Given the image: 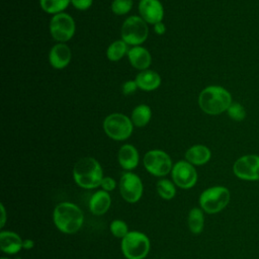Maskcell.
<instances>
[{
  "label": "cell",
  "instance_id": "obj_1",
  "mask_svg": "<svg viewBox=\"0 0 259 259\" xmlns=\"http://www.w3.org/2000/svg\"><path fill=\"white\" fill-rule=\"evenodd\" d=\"M53 223L61 233L73 235L81 230L84 224V213L77 204L62 201L54 207Z\"/></svg>",
  "mask_w": 259,
  "mask_h": 259
},
{
  "label": "cell",
  "instance_id": "obj_2",
  "mask_svg": "<svg viewBox=\"0 0 259 259\" xmlns=\"http://www.w3.org/2000/svg\"><path fill=\"white\" fill-rule=\"evenodd\" d=\"M103 177V169L95 158L83 157L73 167V179L80 188L90 190L100 187Z\"/></svg>",
  "mask_w": 259,
  "mask_h": 259
},
{
  "label": "cell",
  "instance_id": "obj_3",
  "mask_svg": "<svg viewBox=\"0 0 259 259\" xmlns=\"http://www.w3.org/2000/svg\"><path fill=\"white\" fill-rule=\"evenodd\" d=\"M232 102L231 93L224 87L218 85L205 87L198 96L200 109L210 115H217L227 111Z\"/></svg>",
  "mask_w": 259,
  "mask_h": 259
},
{
  "label": "cell",
  "instance_id": "obj_4",
  "mask_svg": "<svg viewBox=\"0 0 259 259\" xmlns=\"http://www.w3.org/2000/svg\"><path fill=\"white\" fill-rule=\"evenodd\" d=\"M231 200V191L226 186L214 185L204 189L199 197V207L207 214H215L224 210Z\"/></svg>",
  "mask_w": 259,
  "mask_h": 259
},
{
  "label": "cell",
  "instance_id": "obj_5",
  "mask_svg": "<svg viewBox=\"0 0 259 259\" xmlns=\"http://www.w3.org/2000/svg\"><path fill=\"white\" fill-rule=\"evenodd\" d=\"M120 249L126 259H145L151 249L149 237L140 231H130L121 239Z\"/></svg>",
  "mask_w": 259,
  "mask_h": 259
},
{
  "label": "cell",
  "instance_id": "obj_6",
  "mask_svg": "<svg viewBox=\"0 0 259 259\" xmlns=\"http://www.w3.org/2000/svg\"><path fill=\"white\" fill-rule=\"evenodd\" d=\"M120 33L123 41L136 47L147 39L149 28L147 22L141 16L133 15L123 21Z\"/></svg>",
  "mask_w": 259,
  "mask_h": 259
},
{
  "label": "cell",
  "instance_id": "obj_7",
  "mask_svg": "<svg viewBox=\"0 0 259 259\" xmlns=\"http://www.w3.org/2000/svg\"><path fill=\"white\" fill-rule=\"evenodd\" d=\"M134 124L130 117L122 113H111L103 120V130L112 140L124 141L131 137Z\"/></svg>",
  "mask_w": 259,
  "mask_h": 259
},
{
  "label": "cell",
  "instance_id": "obj_8",
  "mask_svg": "<svg viewBox=\"0 0 259 259\" xmlns=\"http://www.w3.org/2000/svg\"><path fill=\"white\" fill-rule=\"evenodd\" d=\"M143 164L145 169L156 177H165L173 168L170 156L162 150L148 151L143 158Z\"/></svg>",
  "mask_w": 259,
  "mask_h": 259
},
{
  "label": "cell",
  "instance_id": "obj_9",
  "mask_svg": "<svg viewBox=\"0 0 259 259\" xmlns=\"http://www.w3.org/2000/svg\"><path fill=\"white\" fill-rule=\"evenodd\" d=\"M118 189L120 196L124 201L136 203L143 196L144 184L138 174L132 171H125L119 178Z\"/></svg>",
  "mask_w": 259,
  "mask_h": 259
},
{
  "label": "cell",
  "instance_id": "obj_10",
  "mask_svg": "<svg viewBox=\"0 0 259 259\" xmlns=\"http://www.w3.org/2000/svg\"><path fill=\"white\" fill-rule=\"evenodd\" d=\"M172 181L178 188L190 189L197 182V171L195 166L187 162L186 160H180L173 165L171 170Z\"/></svg>",
  "mask_w": 259,
  "mask_h": 259
},
{
  "label": "cell",
  "instance_id": "obj_11",
  "mask_svg": "<svg viewBox=\"0 0 259 259\" xmlns=\"http://www.w3.org/2000/svg\"><path fill=\"white\" fill-rule=\"evenodd\" d=\"M233 173L244 181H259V156L254 154L241 156L233 165Z\"/></svg>",
  "mask_w": 259,
  "mask_h": 259
},
{
  "label": "cell",
  "instance_id": "obj_12",
  "mask_svg": "<svg viewBox=\"0 0 259 259\" xmlns=\"http://www.w3.org/2000/svg\"><path fill=\"white\" fill-rule=\"evenodd\" d=\"M50 31L55 40L66 42L71 39L75 33L74 19L64 12L55 14L50 21Z\"/></svg>",
  "mask_w": 259,
  "mask_h": 259
},
{
  "label": "cell",
  "instance_id": "obj_13",
  "mask_svg": "<svg viewBox=\"0 0 259 259\" xmlns=\"http://www.w3.org/2000/svg\"><path fill=\"white\" fill-rule=\"evenodd\" d=\"M139 11L141 17L151 24H156L162 21L164 16V9L159 0H141L139 4Z\"/></svg>",
  "mask_w": 259,
  "mask_h": 259
},
{
  "label": "cell",
  "instance_id": "obj_14",
  "mask_svg": "<svg viewBox=\"0 0 259 259\" xmlns=\"http://www.w3.org/2000/svg\"><path fill=\"white\" fill-rule=\"evenodd\" d=\"M23 239L15 232L1 230L0 249L6 255H16L23 249Z\"/></svg>",
  "mask_w": 259,
  "mask_h": 259
},
{
  "label": "cell",
  "instance_id": "obj_15",
  "mask_svg": "<svg viewBox=\"0 0 259 259\" xmlns=\"http://www.w3.org/2000/svg\"><path fill=\"white\" fill-rule=\"evenodd\" d=\"M111 206V196L109 192L99 189L93 192L88 201V207L92 214L102 215L108 211Z\"/></svg>",
  "mask_w": 259,
  "mask_h": 259
},
{
  "label": "cell",
  "instance_id": "obj_16",
  "mask_svg": "<svg viewBox=\"0 0 259 259\" xmlns=\"http://www.w3.org/2000/svg\"><path fill=\"white\" fill-rule=\"evenodd\" d=\"M117 161L123 170L132 171L139 165V152L136 147L131 144L122 145L117 153Z\"/></svg>",
  "mask_w": 259,
  "mask_h": 259
},
{
  "label": "cell",
  "instance_id": "obj_17",
  "mask_svg": "<svg viewBox=\"0 0 259 259\" xmlns=\"http://www.w3.org/2000/svg\"><path fill=\"white\" fill-rule=\"evenodd\" d=\"M72 53L70 48L65 42H59L55 45L49 54V61L55 69H63L71 61Z\"/></svg>",
  "mask_w": 259,
  "mask_h": 259
},
{
  "label": "cell",
  "instance_id": "obj_18",
  "mask_svg": "<svg viewBox=\"0 0 259 259\" xmlns=\"http://www.w3.org/2000/svg\"><path fill=\"white\" fill-rule=\"evenodd\" d=\"M127 58L132 66L136 69H139L141 71L147 70L151 65V55L149 51L143 47L136 46L128 50L127 52Z\"/></svg>",
  "mask_w": 259,
  "mask_h": 259
},
{
  "label": "cell",
  "instance_id": "obj_19",
  "mask_svg": "<svg viewBox=\"0 0 259 259\" xmlns=\"http://www.w3.org/2000/svg\"><path fill=\"white\" fill-rule=\"evenodd\" d=\"M211 158L210 150L204 145L191 146L185 152V160L193 166H201L206 164Z\"/></svg>",
  "mask_w": 259,
  "mask_h": 259
},
{
  "label": "cell",
  "instance_id": "obj_20",
  "mask_svg": "<svg viewBox=\"0 0 259 259\" xmlns=\"http://www.w3.org/2000/svg\"><path fill=\"white\" fill-rule=\"evenodd\" d=\"M138 88L145 91H152L157 89L161 84L160 75L153 70L141 71L135 78Z\"/></svg>",
  "mask_w": 259,
  "mask_h": 259
},
{
  "label": "cell",
  "instance_id": "obj_21",
  "mask_svg": "<svg viewBox=\"0 0 259 259\" xmlns=\"http://www.w3.org/2000/svg\"><path fill=\"white\" fill-rule=\"evenodd\" d=\"M204 211L198 206L192 207L187 214V226L191 234L199 235L204 229Z\"/></svg>",
  "mask_w": 259,
  "mask_h": 259
},
{
  "label": "cell",
  "instance_id": "obj_22",
  "mask_svg": "<svg viewBox=\"0 0 259 259\" xmlns=\"http://www.w3.org/2000/svg\"><path fill=\"white\" fill-rule=\"evenodd\" d=\"M151 116H152V110L150 106L146 104H140L134 108L132 112L131 120L134 125L138 127H143L149 123Z\"/></svg>",
  "mask_w": 259,
  "mask_h": 259
},
{
  "label": "cell",
  "instance_id": "obj_23",
  "mask_svg": "<svg viewBox=\"0 0 259 259\" xmlns=\"http://www.w3.org/2000/svg\"><path fill=\"white\" fill-rule=\"evenodd\" d=\"M176 187L177 186L175 185V183L167 178H161L156 183V190L158 195L165 200H170L174 198L177 192Z\"/></svg>",
  "mask_w": 259,
  "mask_h": 259
},
{
  "label": "cell",
  "instance_id": "obj_24",
  "mask_svg": "<svg viewBox=\"0 0 259 259\" xmlns=\"http://www.w3.org/2000/svg\"><path fill=\"white\" fill-rule=\"evenodd\" d=\"M128 52L127 44L123 41L122 39L115 40L109 45L106 51V56L108 60L112 62H116L120 60L124 55H126Z\"/></svg>",
  "mask_w": 259,
  "mask_h": 259
},
{
  "label": "cell",
  "instance_id": "obj_25",
  "mask_svg": "<svg viewBox=\"0 0 259 259\" xmlns=\"http://www.w3.org/2000/svg\"><path fill=\"white\" fill-rule=\"evenodd\" d=\"M71 3V0H39L41 9L50 14H58L65 10L68 5Z\"/></svg>",
  "mask_w": 259,
  "mask_h": 259
},
{
  "label": "cell",
  "instance_id": "obj_26",
  "mask_svg": "<svg viewBox=\"0 0 259 259\" xmlns=\"http://www.w3.org/2000/svg\"><path fill=\"white\" fill-rule=\"evenodd\" d=\"M109 232L113 237L121 240L122 238H124L127 235V233L130 232V229H128L127 224L124 221L116 219V220H113L110 222Z\"/></svg>",
  "mask_w": 259,
  "mask_h": 259
},
{
  "label": "cell",
  "instance_id": "obj_27",
  "mask_svg": "<svg viewBox=\"0 0 259 259\" xmlns=\"http://www.w3.org/2000/svg\"><path fill=\"white\" fill-rule=\"evenodd\" d=\"M133 7V0H113L111 3V10L114 14H126Z\"/></svg>",
  "mask_w": 259,
  "mask_h": 259
},
{
  "label": "cell",
  "instance_id": "obj_28",
  "mask_svg": "<svg viewBox=\"0 0 259 259\" xmlns=\"http://www.w3.org/2000/svg\"><path fill=\"white\" fill-rule=\"evenodd\" d=\"M227 112H228L229 116L236 121H241L246 117L245 108L243 107L242 104H240L238 102H232V104L228 108Z\"/></svg>",
  "mask_w": 259,
  "mask_h": 259
},
{
  "label": "cell",
  "instance_id": "obj_29",
  "mask_svg": "<svg viewBox=\"0 0 259 259\" xmlns=\"http://www.w3.org/2000/svg\"><path fill=\"white\" fill-rule=\"evenodd\" d=\"M116 186H118L116 184V181L110 177V176H104L101 183H100V187L101 189L107 191V192H110L112 190H114L116 188Z\"/></svg>",
  "mask_w": 259,
  "mask_h": 259
},
{
  "label": "cell",
  "instance_id": "obj_30",
  "mask_svg": "<svg viewBox=\"0 0 259 259\" xmlns=\"http://www.w3.org/2000/svg\"><path fill=\"white\" fill-rule=\"evenodd\" d=\"M138 88V85L136 83L135 80L133 81H126L122 84V87H121V90H122V93L124 95H130V94H133Z\"/></svg>",
  "mask_w": 259,
  "mask_h": 259
},
{
  "label": "cell",
  "instance_id": "obj_31",
  "mask_svg": "<svg viewBox=\"0 0 259 259\" xmlns=\"http://www.w3.org/2000/svg\"><path fill=\"white\" fill-rule=\"evenodd\" d=\"M92 1L93 0H71V3L79 10H86L91 6Z\"/></svg>",
  "mask_w": 259,
  "mask_h": 259
},
{
  "label": "cell",
  "instance_id": "obj_32",
  "mask_svg": "<svg viewBox=\"0 0 259 259\" xmlns=\"http://www.w3.org/2000/svg\"><path fill=\"white\" fill-rule=\"evenodd\" d=\"M0 210H1V219H0V228H4L6 222H7V215H6V208L3 203H0Z\"/></svg>",
  "mask_w": 259,
  "mask_h": 259
},
{
  "label": "cell",
  "instance_id": "obj_33",
  "mask_svg": "<svg viewBox=\"0 0 259 259\" xmlns=\"http://www.w3.org/2000/svg\"><path fill=\"white\" fill-rule=\"evenodd\" d=\"M154 30H155V32H156L157 34L161 35V34H164V33H165V31H166V26H165V24H164L162 21H160V22H157L156 24H154Z\"/></svg>",
  "mask_w": 259,
  "mask_h": 259
},
{
  "label": "cell",
  "instance_id": "obj_34",
  "mask_svg": "<svg viewBox=\"0 0 259 259\" xmlns=\"http://www.w3.org/2000/svg\"><path fill=\"white\" fill-rule=\"evenodd\" d=\"M22 246L24 250H30L34 247V241L31 239H24Z\"/></svg>",
  "mask_w": 259,
  "mask_h": 259
},
{
  "label": "cell",
  "instance_id": "obj_35",
  "mask_svg": "<svg viewBox=\"0 0 259 259\" xmlns=\"http://www.w3.org/2000/svg\"><path fill=\"white\" fill-rule=\"evenodd\" d=\"M0 259H11V258H8V257H1Z\"/></svg>",
  "mask_w": 259,
  "mask_h": 259
},
{
  "label": "cell",
  "instance_id": "obj_36",
  "mask_svg": "<svg viewBox=\"0 0 259 259\" xmlns=\"http://www.w3.org/2000/svg\"><path fill=\"white\" fill-rule=\"evenodd\" d=\"M15 259H21V258H20V257H16Z\"/></svg>",
  "mask_w": 259,
  "mask_h": 259
}]
</instances>
